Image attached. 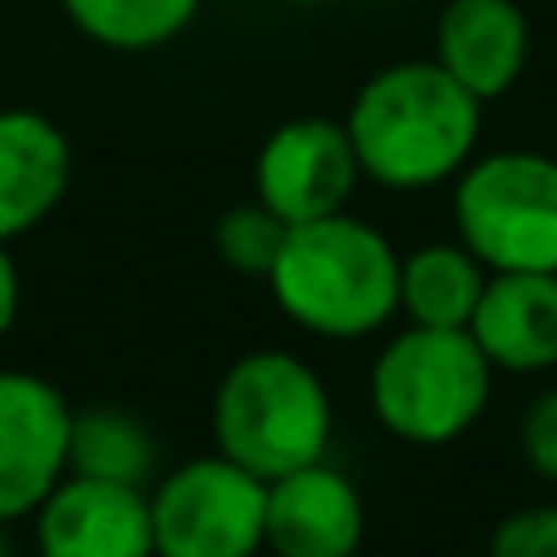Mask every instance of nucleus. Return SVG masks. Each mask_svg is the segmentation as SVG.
Masks as SVG:
<instances>
[{"label": "nucleus", "mask_w": 557, "mask_h": 557, "mask_svg": "<svg viewBox=\"0 0 557 557\" xmlns=\"http://www.w3.org/2000/svg\"><path fill=\"white\" fill-rule=\"evenodd\" d=\"M15 318H20V270H15V255H10V245L0 240V343L10 337Z\"/></svg>", "instance_id": "nucleus-20"}, {"label": "nucleus", "mask_w": 557, "mask_h": 557, "mask_svg": "<svg viewBox=\"0 0 557 557\" xmlns=\"http://www.w3.org/2000/svg\"><path fill=\"white\" fill-rule=\"evenodd\" d=\"M490 270L460 240H431L401 255V313L416 327H470Z\"/></svg>", "instance_id": "nucleus-14"}, {"label": "nucleus", "mask_w": 557, "mask_h": 557, "mask_svg": "<svg viewBox=\"0 0 557 557\" xmlns=\"http://www.w3.org/2000/svg\"><path fill=\"white\" fill-rule=\"evenodd\" d=\"M519 445H523V460L539 480L557 484V386L539 392L523 411V425H519Z\"/></svg>", "instance_id": "nucleus-19"}, {"label": "nucleus", "mask_w": 557, "mask_h": 557, "mask_svg": "<svg viewBox=\"0 0 557 557\" xmlns=\"http://www.w3.org/2000/svg\"><path fill=\"white\" fill-rule=\"evenodd\" d=\"M74 147L54 117L35 108H0V240L39 231L69 196Z\"/></svg>", "instance_id": "nucleus-12"}, {"label": "nucleus", "mask_w": 557, "mask_h": 557, "mask_svg": "<svg viewBox=\"0 0 557 557\" xmlns=\"http://www.w3.org/2000/svg\"><path fill=\"white\" fill-rule=\"evenodd\" d=\"M0 557H15V548H10V523H0Z\"/></svg>", "instance_id": "nucleus-22"}, {"label": "nucleus", "mask_w": 557, "mask_h": 557, "mask_svg": "<svg viewBox=\"0 0 557 557\" xmlns=\"http://www.w3.org/2000/svg\"><path fill=\"white\" fill-rule=\"evenodd\" d=\"M39 557H157L147 490L69 474L35 509Z\"/></svg>", "instance_id": "nucleus-10"}, {"label": "nucleus", "mask_w": 557, "mask_h": 557, "mask_svg": "<svg viewBox=\"0 0 557 557\" xmlns=\"http://www.w3.org/2000/svg\"><path fill=\"white\" fill-rule=\"evenodd\" d=\"M362 182L382 191H431L474 162L484 103L435 59L386 64L352 94L343 117Z\"/></svg>", "instance_id": "nucleus-1"}, {"label": "nucleus", "mask_w": 557, "mask_h": 557, "mask_svg": "<svg viewBox=\"0 0 557 557\" xmlns=\"http://www.w3.org/2000/svg\"><path fill=\"white\" fill-rule=\"evenodd\" d=\"M74 406L54 382L0 367V523H25L69 480Z\"/></svg>", "instance_id": "nucleus-7"}, {"label": "nucleus", "mask_w": 557, "mask_h": 557, "mask_svg": "<svg viewBox=\"0 0 557 557\" xmlns=\"http://www.w3.org/2000/svg\"><path fill=\"white\" fill-rule=\"evenodd\" d=\"M490 557H557V504H529L499 519Z\"/></svg>", "instance_id": "nucleus-18"}, {"label": "nucleus", "mask_w": 557, "mask_h": 557, "mask_svg": "<svg viewBox=\"0 0 557 557\" xmlns=\"http://www.w3.org/2000/svg\"><path fill=\"white\" fill-rule=\"evenodd\" d=\"M337 411L313 362L284 347H255L225 367L211 401V435L225 460L264 484L327 460Z\"/></svg>", "instance_id": "nucleus-3"}, {"label": "nucleus", "mask_w": 557, "mask_h": 557, "mask_svg": "<svg viewBox=\"0 0 557 557\" xmlns=\"http://www.w3.org/2000/svg\"><path fill=\"white\" fill-rule=\"evenodd\" d=\"M367 539V504L352 474L333 460L270 480L264 553L274 557H357Z\"/></svg>", "instance_id": "nucleus-9"}, {"label": "nucleus", "mask_w": 557, "mask_h": 557, "mask_svg": "<svg viewBox=\"0 0 557 557\" xmlns=\"http://www.w3.org/2000/svg\"><path fill=\"white\" fill-rule=\"evenodd\" d=\"M288 225L274 211H264L260 201H240L221 215L215 225V255L225 260V270L264 278L278 260V245H284Z\"/></svg>", "instance_id": "nucleus-17"}, {"label": "nucleus", "mask_w": 557, "mask_h": 557, "mask_svg": "<svg viewBox=\"0 0 557 557\" xmlns=\"http://www.w3.org/2000/svg\"><path fill=\"white\" fill-rule=\"evenodd\" d=\"M69 474L127 490H152L162 474V450L143 416L123 406H88L74 411V441H69Z\"/></svg>", "instance_id": "nucleus-15"}, {"label": "nucleus", "mask_w": 557, "mask_h": 557, "mask_svg": "<svg viewBox=\"0 0 557 557\" xmlns=\"http://www.w3.org/2000/svg\"><path fill=\"white\" fill-rule=\"evenodd\" d=\"M264 284L278 313L323 343H362L401 313V255L352 211L288 225Z\"/></svg>", "instance_id": "nucleus-2"}, {"label": "nucleus", "mask_w": 557, "mask_h": 557, "mask_svg": "<svg viewBox=\"0 0 557 557\" xmlns=\"http://www.w3.org/2000/svg\"><path fill=\"white\" fill-rule=\"evenodd\" d=\"M533 29L519 0H445L435 20V64L480 103L504 98L523 78Z\"/></svg>", "instance_id": "nucleus-11"}, {"label": "nucleus", "mask_w": 557, "mask_h": 557, "mask_svg": "<svg viewBox=\"0 0 557 557\" xmlns=\"http://www.w3.org/2000/svg\"><path fill=\"white\" fill-rule=\"evenodd\" d=\"M362 186L352 137L337 117H288L255 152V201L284 225L347 211Z\"/></svg>", "instance_id": "nucleus-8"}, {"label": "nucleus", "mask_w": 557, "mask_h": 557, "mask_svg": "<svg viewBox=\"0 0 557 557\" xmlns=\"http://www.w3.org/2000/svg\"><path fill=\"white\" fill-rule=\"evenodd\" d=\"M470 337L504 376H543L557 367V274H490L470 318Z\"/></svg>", "instance_id": "nucleus-13"}, {"label": "nucleus", "mask_w": 557, "mask_h": 557, "mask_svg": "<svg viewBox=\"0 0 557 557\" xmlns=\"http://www.w3.org/2000/svg\"><path fill=\"white\" fill-rule=\"evenodd\" d=\"M147 509L157 557H260L270 484L211 450L157 474Z\"/></svg>", "instance_id": "nucleus-6"}, {"label": "nucleus", "mask_w": 557, "mask_h": 557, "mask_svg": "<svg viewBox=\"0 0 557 557\" xmlns=\"http://www.w3.org/2000/svg\"><path fill=\"white\" fill-rule=\"evenodd\" d=\"M278 5H298V10H323V5H337V0H278Z\"/></svg>", "instance_id": "nucleus-21"}, {"label": "nucleus", "mask_w": 557, "mask_h": 557, "mask_svg": "<svg viewBox=\"0 0 557 557\" xmlns=\"http://www.w3.org/2000/svg\"><path fill=\"white\" fill-rule=\"evenodd\" d=\"M455 240L490 274H557V157L484 152L455 176Z\"/></svg>", "instance_id": "nucleus-5"}, {"label": "nucleus", "mask_w": 557, "mask_h": 557, "mask_svg": "<svg viewBox=\"0 0 557 557\" xmlns=\"http://www.w3.org/2000/svg\"><path fill=\"white\" fill-rule=\"evenodd\" d=\"M69 25L113 54H152L196 25L206 0H59Z\"/></svg>", "instance_id": "nucleus-16"}, {"label": "nucleus", "mask_w": 557, "mask_h": 557, "mask_svg": "<svg viewBox=\"0 0 557 557\" xmlns=\"http://www.w3.org/2000/svg\"><path fill=\"white\" fill-rule=\"evenodd\" d=\"M494 367L470 327L406 323L382 343L367 372V406L376 425L401 445H455L480 425L494 396Z\"/></svg>", "instance_id": "nucleus-4"}]
</instances>
